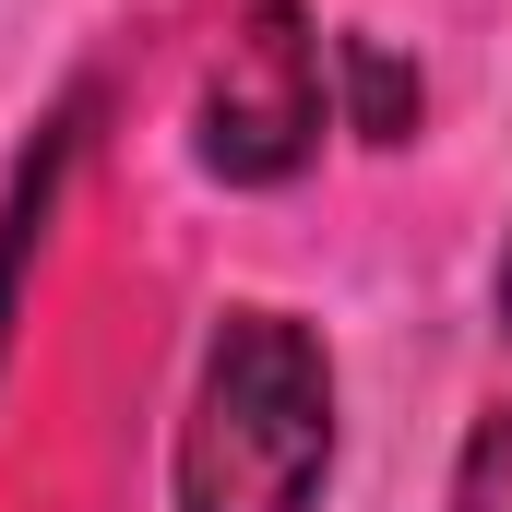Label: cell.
I'll use <instances>...</instances> for the list:
<instances>
[{"mask_svg": "<svg viewBox=\"0 0 512 512\" xmlns=\"http://www.w3.org/2000/svg\"><path fill=\"white\" fill-rule=\"evenodd\" d=\"M334 477V370L286 310H227L179 417V512H310Z\"/></svg>", "mask_w": 512, "mask_h": 512, "instance_id": "obj_1", "label": "cell"}, {"mask_svg": "<svg viewBox=\"0 0 512 512\" xmlns=\"http://www.w3.org/2000/svg\"><path fill=\"white\" fill-rule=\"evenodd\" d=\"M334 120V84H322V36L298 0H251L239 36L203 60V108H191V155L239 191H274L322 155Z\"/></svg>", "mask_w": 512, "mask_h": 512, "instance_id": "obj_2", "label": "cell"}, {"mask_svg": "<svg viewBox=\"0 0 512 512\" xmlns=\"http://www.w3.org/2000/svg\"><path fill=\"white\" fill-rule=\"evenodd\" d=\"M346 84H358V131H370V143H405V131H417V72H405L393 48L346 36Z\"/></svg>", "mask_w": 512, "mask_h": 512, "instance_id": "obj_3", "label": "cell"}, {"mask_svg": "<svg viewBox=\"0 0 512 512\" xmlns=\"http://www.w3.org/2000/svg\"><path fill=\"white\" fill-rule=\"evenodd\" d=\"M453 512H512V405L477 417V441H465V465H453Z\"/></svg>", "mask_w": 512, "mask_h": 512, "instance_id": "obj_4", "label": "cell"}, {"mask_svg": "<svg viewBox=\"0 0 512 512\" xmlns=\"http://www.w3.org/2000/svg\"><path fill=\"white\" fill-rule=\"evenodd\" d=\"M501 322H512V262H501Z\"/></svg>", "mask_w": 512, "mask_h": 512, "instance_id": "obj_5", "label": "cell"}]
</instances>
